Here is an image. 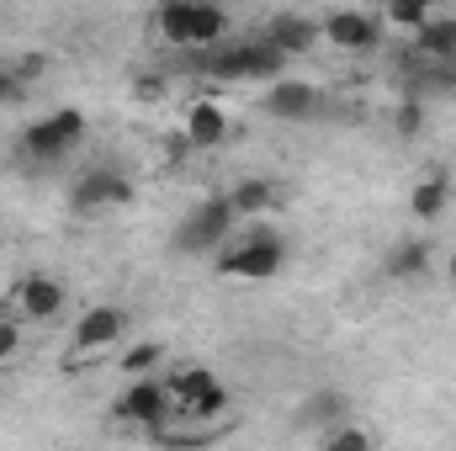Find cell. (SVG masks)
I'll use <instances>...</instances> for the list:
<instances>
[{
  "label": "cell",
  "instance_id": "obj_12",
  "mask_svg": "<svg viewBox=\"0 0 456 451\" xmlns=\"http://www.w3.org/2000/svg\"><path fill=\"white\" fill-rule=\"evenodd\" d=\"M260 37H265L287 64H292V59H303V53H314V43H324V37H319V21H314V16H303V11H281V16H271Z\"/></svg>",
  "mask_w": 456,
  "mask_h": 451
},
{
  "label": "cell",
  "instance_id": "obj_15",
  "mask_svg": "<svg viewBox=\"0 0 456 451\" xmlns=\"http://www.w3.org/2000/svg\"><path fill=\"white\" fill-rule=\"evenodd\" d=\"M228 202H233L239 218H265V213L281 202V192H276V181H265V176H244V181L228 186Z\"/></svg>",
  "mask_w": 456,
  "mask_h": 451
},
{
  "label": "cell",
  "instance_id": "obj_26",
  "mask_svg": "<svg viewBox=\"0 0 456 451\" xmlns=\"http://www.w3.org/2000/svg\"><path fill=\"white\" fill-rule=\"evenodd\" d=\"M441 80H446V91H452V96H456V53H452V59H446V64H441Z\"/></svg>",
  "mask_w": 456,
  "mask_h": 451
},
{
  "label": "cell",
  "instance_id": "obj_25",
  "mask_svg": "<svg viewBox=\"0 0 456 451\" xmlns=\"http://www.w3.org/2000/svg\"><path fill=\"white\" fill-rule=\"evenodd\" d=\"M16 96H21V75H16V64H0V107Z\"/></svg>",
  "mask_w": 456,
  "mask_h": 451
},
{
  "label": "cell",
  "instance_id": "obj_14",
  "mask_svg": "<svg viewBox=\"0 0 456 451\" xmlns=\"http://www.w3.org/2000/svg\"><path fill=\"white\" fill-rule=\"evenodd\" d=\"M340 420H350V398H345L340 388H319V393H308L297 404V425L303 430H330Z\"/></svg>",
  "mask_w": 456,
  "mask_h": 451
},
{
  "label": "cell",
  "instance_id": "obj_8",
  "mask_svg": "<svg viewBox=\"0 0 456 451\" xmlns=\"http://www.w3.org/2000/svg\"><path fill=\"white\" fill-rule=\"evenodd\" d=\"M133 202V181L117 170V165H91L86 176H75L69 186V208L80 218H96V213H117Z\"/></svg>",
  "mask_w": 456,
  "mask_h": 451
},
{
  "label": "cell",
  "instance_id": "obj_28",
  "mask_svg": "<svg viewBox=\"0 0 456 451\" xmlns=\"http://www.w3.org/2000/svg\"><path fill=\"white\" fill-rule=\"evenodd\" d=\"M191 5H213V0H191Z\"/></svg>",
  "mask_w": 456,
  "mask_h": 451
},
{
  "label": "cell",
  "instance_id": "obj_10",
  "mask_svg": "<svg viewBox=\"0 0 456 451\" xmlns=\"http://www.w3.org/2000/svg\"><path fill=\"white\" fill-rule=\"evenodd\" d=\"M324 107H330V96L297 75H276L260 96V112H271L276 122H314V117H324Z\"/></svg>",
  "mask_w": 456,
  "mask_h": 451
},
{
  "label": "cell",
  "instance_id": "obj_16",
  "mask_svg": "<svg viewBox=\"0 0 456 451\" xmlns=\"http://www.w3.org/2000/svg\"><path fill=\"white\" fill-rule=\"evenodd\" d=\"M414 48H419V59L446 64V59L456 53V16L452 11H436L425 27H414Z\"/></svg>",
  "mask_w": 456,
  "mask_h": 451
},
{
  "label": "cell",
  "instance_id": "obj_21",
  "mask_svg": "<svg viewBox=\"0 0 456 451\" xmlns=\"http://www.w3.org/2000/svg\"><path fill=\"white\" fill-rule=\"evenodd\" d=\"M319 447H324V451H371V447H377V436H371V430H361L355 420H340V425L319 430Z\"/></svg>",
  "mask_w": 456,
  "mask_h": 451
},
{
  "label": "cell",
  "instance_id": "obj_23",
  "mask_svg": "<svg viewBox=\"0 0 456 451\" xmlns=\"http://www.w3.org/2000/svg\"><path fill=\"white\" fill-rule=\"evenodd\" d=\"M16 350H21V324H16V308H11V314H0V366H5Z\"/></svg>",
  "mask_w": 456,
  "mask_h": 451
},
{
  "label": "cell",
  "instance_id": "obj_9",
  "mask_svg": "<svg viewBox=\"0 0 456 451\" xmlns=\"http://www.w3.org/2000/svg\"><path fill=\"white\" fill-rule=\"evenodd\" d=\"M11 308H16L21 324H53L69 308V287L59 276H48V271H27L16 282V292H11Z\"/></svg>",
  "mask_w": 456,
  "mask_h": 451
},
{
  "label": "cell",
  "instance_id": "obj_20",
  "mask_svg": "<svg viewBox=\"0 0 456 451\" xmlns=\"http://www.w3.org/2000/svg\"><path fill=\"white\" fill-rule=\"evenodd\" d=\"M436 11H441L436 0H382V21H387V27H403V32L425 27Z\"/></svg>",
  "mask_w": 456,
  "mask_h": 451
},
{
  "label": "cell",
  "instance_id": "obj_13",
  "mask_svg": "<svg viewBox=\"0 0 456 451\" xmlns=\"http://www.w3.org/2000/svg\"><path fill=\"white\" fill-rule=\"evenodd\" d=\"M228 133H233V117H228V107L213 102V96L191 102L186 117H181V138H186L191 149H218V144H228Z\"/></svg>",
  "mask_w": 456,
  "mask_h": 451
},
{
  "label": "cell",
  "instance_id": "obj_4",
  "mask_svg": "<svg viewBox=\"0 0 456 451\" xmlns=\"http://www.w3.org/2000/svg\"><path fill=\"white\" fill-rule=\"evenodd\" d=\"M233 228H239V213H233L228 192L202 197V202L175 224V250H181V255H218L228 239H233Z\"/></svg>",
  "mask_w": 456,
  "mask_h": 451
},
{
  "label": "cell",
  "instance_id": "obj_19",
  "mask_svg": "<svg viewBox=\"0 0 456 451\" xmlns=\"http://www.w3.org/2000/svg\"><path fill=\"white\" fill-rule=\"evenodd\" d=\"M165 382H170V393H175V414H181V409H191L202 393H213V388H218V377H213L208 366H175Z\"/></svg>",
  "mask_w": 456,
  "mask_h": 451
},
{
  "label": "cell",
  "instance_id": "obj_2",
  "mask_svg": "<svg viewBox=\"0 0 456 451\" xmlns=\"http://www.w3.org/2000/svg\"><path fill=\"white\" fill-rule=\"evenodd\" d=\"M154 32L165 48H213L228 37V11L224 0L213 5H191V0H165L154 11Z\"/></svg>",
  "mask_w": 456,
  "mask_h": 451
},
{
  "label": "cell",
  "instance_id": "obj_18",
  "mask_svg": "<svg viewBox=\"0 0 456 451\" xmlns=\"http://www.w3.org/2000/svg\"><path fill=\"white\" fill-rule=\"evenodd\" d=\"M430 244L425 239H398L393 250H387V276L393 282H425V271H430Z\"/></svg>",
  "mask_w": 456,
  "mask_h": 451
},
{
  "label": "cell",
  "instance_id": "obj_17",
  "mask_svg": "<svg viewBox=\"0 0 456 451\" xmlns=\"http://www.w3.org/2000/svg\"><path fill=\"white\" fill-rule=\"evenodd\" d=\"M446 208H452V181H446L441 170L419 176V181H414V192H409V213H414L419 224H436Z\"/></svg>",
  "mask_w": 456,
  "mask_h": 451
},
{
  "label": "cell",
  "instance_id": "obj_1",
  "mask_svg": "<svg viewBox=\"0 0 456 451\" xmlns=\"http://www.w3.org/2000/svg\"><path fill=\"white\" fill-rule=\"evenodd\" d=\"M213 266L228 282H276L287 266V239L276 228H249V234L233 228V239L213 255Z\"/></svg>",
  "mask_w": 456,
  "mask_h": 451
},
{
  "label": "cell",
  "instance_id": "obj_24",
  "mask_svg": "<svg viewBox=\"0 0 456 451\" xmlns=\"http://www.w3.org/2000/svg\"><path fill=\"white\" fill-rule=\"evenodd\" d=\"M393 127H398V138H414V133L425 127V107H419V102H403L398 117H393Z\"/></svg>",
  "mask_w": 456,
  "mask_h": 451
},
{
  "label": "cell",
  "instance_id": "obj_27",
  "mask_svg": "<svg viewBox=\"0 0 456 451\" xmlns=\"http://www.w3.org/2000/svg\"><path fill=\"white\" fill-rule=\"evenodd\" d=\"M446 276H452V282H456V250H452V255H446Z\"/></svg>",
  "mask_w": 456,
  "mask_h": 451
},
{
  "label": "cell",
  "instance_id": "obj_22",
  "mask_svg": "<svg viewBox=\"0 0 456 451\" xmlns=\"http://www.w3.org/2000/svg\"><path fill=\"white\" fill-rule=\"evenodd\" d=\"M165 345L159 340H138V345H127L122 350V361H117V372H127V377H143V372H154V366H165Z\"/></svg>",
  "mask_w": 456,
  "mask_h": 451
},
{
  "label": "cell",
  "instance_id": "obj_3",
  "mask_svg": "<svg viewBox=\"0 0 456 451\" xmlns=\"http://www.w3.org/2000/svg\"><path fill=\"white\" fill-rule=\"evenodd\" d=\"M112 414H117V425H133V430L154 436L159 425H170V420H175V393H170V382H165V377H154V372L127 377V388L117 393Z\"/></svg>",
  "mask_w": 456,
  "mask_h": 451
},
{
  "label": "cell",
  "instance_id": "obj_7",
  "mask_svg": "<svg viewBox=\"0 0 456 451\" xmlns=\"http://www.w3.org/2000/svg\"><path fill=\"white\" fill-rule=\"evenodd\" d=\"M122 335H127V308H117V303L86 308L69 330V372H80L86 361H102Z\"/></svg>",
  "mask_w": 456,
  "mask_h": 451
},
{
  "label": "cell",
  "instance_id": "obj_5",
  "mask_svg": "<svg viewBox=\"0 0 456 451\" xmlns=\"http://www.w3.org/2000/svg\"><path fill=\"white\" fill-rule=\"evenodd\" d=\"M86 127L91 122H86L80 107H59V112H48L21 127V154L37 160V165H53V160H64V154H75L86 144Z\"/></svg>",
  "mask_w": 456,
  "mask_h": 451
},
{
  "label": "cell",
  "instance_id": "obj_6",
  "mask_svg": "<svg viewBox=\"0 0 456 451\" xmlns=\"http://www.w3.org/2000/svg\"><path fill=\"white\" fill-rule=\"evenodd\" d=\"M287 70V59L265 43V37H239V43H213L208 75L213 80H276Z\"/></svg>",
  "mask_w": 456,
  "mask_h": 451
},
{
  "label": "cell",
  "instance_id": "obj_11",
  "mask_svg": "<svg viewBox=\"0 0 456 451\" xmlns=\"http://www.w3.org/2000/svg\"><path fill=\"white\" fill-rule=\"evenodd\" d=\"M382 16L377 11H330L324 21H319V37L330 43V48H340V53H371L377 43H382Z\"/></svg>",
  "mask_w": 456,
  "mask_h": 451
}]
</instances>
